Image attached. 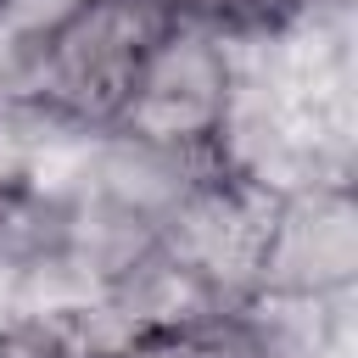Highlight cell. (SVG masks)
<instances>
[{"instance_id": "cell-2", "label": "cell", "mask_w": 358, "mask_h": 358, "mask_svg": "<svg viewBox=\"0 0 358 358\" xmlns=\"http://www.w3.org/2000/svg\"><path fill=\"white\" fill-rule=\"evenodd\" d=\"M358 268L352 185H302L274 201V224L246 302H336Z\"/></svg>"}, {"instance_id": "cell-1", "label": "cell", "mask_w": 358, "mask_h": 358, "mask_svg": "<svg viewBox=\"0 0 358 358\" xmlns=\"http://www.w3.org/2000/svg\"><path fill=\"white\" fill-rule=\"evenodd\" d=\"M229 101H235V39L218 34L213 22L179 17L145 56L112 129L162 151L224 157L218 140L229 123Z\"/></svg>"}, {"instance_id": "cell-3", "label": "cell", "mask_w": 358, "mask_h": 358, "mask_svg": "<svg viewBox=\"0 0 358 358\" xmlns=\"http://www.w3.org/2000/svg\"><path fill=\"white\" fill-rule=\"evenodd\" d=\"M179 17H196V22H213L218 34L229 39H257V34H280L291 28L308 6L319 0H173Z\"/></svg>"}, {"instance_id": "cell-4", "label": "cell", "mask_w": 358, "mask_h": 358, "mask_svg": "<svg viewBox=\"0 0 358 358\" xmlns=\"http://www.w3.org/2000/svg\"><path fill=\"white\" fill-rule=\"evenodd\" d=\"M22 6H28V0H0V28H6V22H11V17L22 11Z\"/></svg>"}]
</instances>
